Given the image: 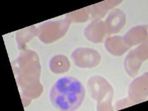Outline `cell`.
I'll list each match as a JSON object with an SVG mask.
<instances>
[{"mask_svg": "<svg viewBox=\"0 0 148 111\" xmlns=\"http://www.w3.org/2000/svg\"><path fill=\"white\" fill-rule=\"evenodd\" d=\"M84 96V86L72 76H64L58 79L50 92V99L54 108L64 111L78 109Z\"/></svg>", "mask_w": 148, "mask_h": 111, "instance_id": "1", "label": "cell"}, {"mask_svg": "<svg viewBox=\"0 0 148 111\" xmlns=\"http://www.w3.org/2000/svg\"><path fill=\"white\" fill-rule=\"evenodd\" d=\"M88 88L92 99L97 101V110H108L110 108L113 91L110 84L101 76L90 78Z\"/></svg>", "mask_w": 148, "mask_h": 111, "instance_id": "2", "label": "cell"}, {"mask_svg": "<svg viewBox=\"0 0 148 111\" xmlns=\"http://www.w3.org/2000/svg\"><path fill=\"white\" fill-rule=\"evenodd\" d=\"M72 59L78 67L91 68L96 67L100 62V54L93 49L79 48L73 51Z\"/></svg>", "mask_w": 148, "mask_h": 111, "instance_id": "3", "label": "cell"}, {"mask_svg": "<svg viewBox=\"0 0 148 111\" xmlns=\"http://www.w3.org/2000/svg\"><path fill=\"white\" fill-rule=\"evenodd\" d=\"M69 27L68 20L58 21V22H49L44 24L39 28V32H45V31H53L49 36L45 43L54 42L56 39H59L62 36L64 35Z\"/></svg>", "mask_w": 148, "mask_h": 111, "instance_id": "4", "label": "cell"}, {"mask_svg": "<svg viewBox=\"0 0 148 111\" xmlns=\"http://www.w3.org/2000/svg\"><path fill=\"white\" fill-rule=\"evenodd\" d=\"M104 24L108 34L119 33L125 24V15L124 12L118 9L112 10Z\"/></svg>", "mask_w": 148, "mask_h": 111, "instance_id": "5", "label": "cell"}, {"mask_svg": "<svg viewBox=\"0 0 148 111\" xmlns=\"http://www.w3.org/2000/svg\"><path fill=\"white\" fill-rule=\"evenodd\" d=\"M107 32L104 22L99 20H95L88 25L84 30L87 39L93 42H101Z\"/></svg>", "mask_w": 148, "mask_h": 111, "instance_id": "6", "label": "cell"}, {"mask_svg": "<svg viewBox=\"0 0 148 111\" xmlns=\"http://www.w3.org/2000/svg\"><path fill=\"white\" fill-rule=\"evenodd\" d=\"M122 37L115 36L109 39L106 42V47L108 51L111 53L116 56L123 54L130 46L128 45Z\"/></svg>", "mask_w": 148, "mask_h": 111, "instance_id": "7", "label": "cell"}, {"mask_svg": "<svg viewBox=\"0 0 148 111\" xmlns=\"http://www.w3.org/2000/svg\"><path fill=\"white\" fill-rule=\"evenodd\" d=\"M69 60L64 55L55 56L50 62V68L52 72L62 73L70 69Z\"/></svg>", "mask_w": 148, "mask_h": 111, "instance_id": "8", "label": "cell"}]
</instances>
